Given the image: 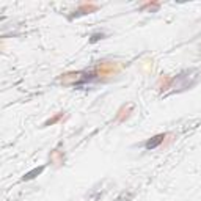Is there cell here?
<instances>
[{"mask_svg":"<svg viewBox=\"0 0 201 201\" xmlns=\"http://www.w3.org/2000/svg\"><path fill=\"white\" fill-rule=\"evenodd\" d=\"M43 171V167H39V168H35L33 171H30V173H27V175L24 176V179H32V178H35V175H39V173Z\"/></svg>","mask_w":201,"mask_h":201,"instance_id":"cell-2","label":"cell"},{"mask_svg":"<svg viewBox=\"0 0 201 201\" xmlns=\"http://www.w3.org/2000/svg\"><path fill=\"white\" fill-rule=\"evenodd\" d=\"M163 138H165V135L163 134H159V135H156V137H152V138H149V140L145 143V148H146L148 151H152V149H156L159 145H160L162 142H163Z\"/></svg>","mask_w":201,"mask_h":201,"instance_id":"cell-1","label":"cell"}]
</instances>
